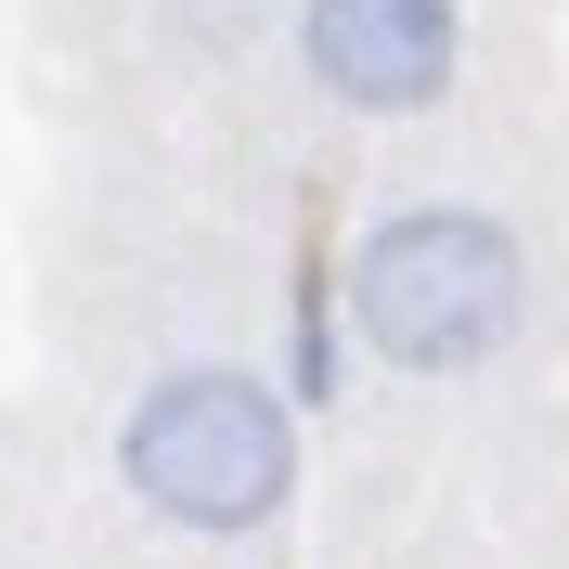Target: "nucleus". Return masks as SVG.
Returning <instances> with one entry per match:
<instances>
[{
	"label": "nucleus",
	"mask_w": 569,
	"mask_h": 569,
	"mask_svg": "<svg viewBox=\"0 0 569 569\" xmlns=\"http://www.w3.org/2000/svg\"><path fill=\"white\" fill-rule=\"evenodd\" d=\"M337 323L389 376H479V362L531 323V259L492 208H389L350 233V272H337Z\"/></svg>",
	"instance_id": "1"
},
{
	"label": "nucleus",
	"mask_w": 569,
	"mask_h": 569,
	"mask_svg": "<svg viewBox=\"0 0 569 569\" xmlns=\"http://www.w3.org/2000/svg\"><path fill=\"white\" fill-rule=\"evenodd\" d=\"M117 479L142 518H169L194 543H247L298 492V401L247 362H169L142 376L117 415Z\"/></svg>",
	"instance_id": "2"
},
{
	"label": "nucleus",
	"mask_w": 569,
	"mask_h": 569,
	"mask_svg": "<svg viewBox=\"0 0 569 569\" xmlns=\"http://www.w3.org/2000/svg\"><path fill=\"white\" fill-rule=\"evenodd\" d=\"M298 66L350 117H427L466 66L453 0H298Z\"/></svg>",
	"instance_id": "3"
}]
</instances>
